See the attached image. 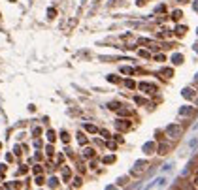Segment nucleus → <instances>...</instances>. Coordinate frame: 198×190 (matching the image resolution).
Returning <instances> with one entry per match:
<instances>
[{"instance_id":"13","label":"nucleus","mask_w":198,"mask_h":190,"mask_svg":"<svg viewBox=\"0 0 198 190\" xmlns=\"http://www.w3.org/2000/svg\"><path fill=\"white\" fill-rule=\"evenodd\" d=\"M78 141L81 143V145H85V143H87V137H85L83 134H78Z\"/></svg>"},{"instance_id":"32","label":"nucleus","mask_w":198,"mask_h":190,"mask_svg":"<svg viewBox=\"0 0 198 190\" xmlns=\"http://www.w3.org/2000/svg\"><path fill=\"white\" fill-rule=\"evenodd\" d=\"M192 8H194V12H198V0H196L194 4H192Z\"/></svg>"},{"instance_id":"36","label":"nucleus","mask_w":198,"mask_h":190,"mask_svg":"<svg viewBox=\"0 0 198 190\" xmlns=\"http://www.w3.org/2000/svg\"><path fill=\"white\" fill-rule=\"evenodd\" d=\"M196 184H198V175H196Z\"/></svg>"},{"instance_id":"11","label":"nucleus","mask_w":198,"mask_h":190,"mask_svg":"<svg viewBox=\"0 0 198 190\" xmlns=\"http://www.w3.org/2000/svg\"><path fill=\"white\" fill-rule=\"evenodd\" d=\"M83 156H85V158L94 156V151H93V149H85V151H83Z\"/></svg>"},{"instance_id":"1","label":"nucleus","mask_w":198,"mask_h":190,"mask_svg":"<svg viewBox=\"0 0 198 190\" xmlns=\"http://www.w3.org/2000/svg\"><path fill=\"white\" fill-rule=\"evenodd\" d=\"M166 134H168V137H172V139L179 137V134H181L179 124H168V126H166Z\"/></svg>"},{"instance_id":"8","label":"nucleus","mask_w":198,"mask_h":190,"mask_svg":"<svg viewBox=\"0 0 198 190\" xmlns=\"http://www.w3.org/2000/svg\"><path fill=\"white\" fill-rule=\"evenodd\" d=\"M172 62H174V64H181V62H183V56H181V55H174V56H172Z\"/></svg>"},{"instance_id":"3","label":"nucleus","mask_w":198,"mask_h":190,"mask_svg":"<svg viewBox=\"0 0 198 190\" xmlns=\"http://www.w3.org/2000/svg\"><path fill=\"white\" fill-rule=\"evenodd\" d=\"M140 89L144 90V92H147V94H151V92L157 90V87L155 85H149V83H140Z\"/></svg>"},{"instance_id":"26","label":"nucleus","mask_w":198,"mask_h":190,"mask_svg":"<svg viewBox=\"0 0 198 190\" xmlns=\"http://www.w3.org/2000/svg\"><path fill=\"white\" fill-rule=\"evenodd\" d=\"M125 85H126V87H128V89H134V81H130V79H128V81H126V83H125Z\"/></svg>"},{"instance_id":"14","label":"nucleus","mask_w":198,"mask_h":190,"mask_svg":"<svg viewBox=\"0 0 198 190\" xmlns=\"http://www.w3.org/2000/svg\"><path fill=\"white\" fill-rule=\"evenodd\" d=\"M176 34H177V36H183V34H185V27H177V28H176Z\"/></svg>"},{"instance_id":"37","label":"nucleus","mask_w":198,"mask_h":190,"mask_svg":"<svg viewBox=\"0 0 198 190\" xmlns=\"http://www.w3.org/2000/svg\"><path fill=\"white\" fill-rule=\"evenodd\" d=\"M9 2H15V0H9Z\"/></svg>"},{"instance_id":"31","label":"nucleus","mask_w":198,"mask_h":190,"mask_svg":"<svg viewBox=\"0 0 198 190\" xmlns=\"http://www.w3.org/2000/svg\"><path fill=\"white\" fill-rule=\"evenodd\" d=\"M42 171V166H34V173H40Z\"/></svg>"},{"instance_id":"17","label":"nucleus","mask_w":198,"mask_h":190,"mask_svg":"<svg viewBox=\"0 0 198 190\" xmlns=\"http://www.w3.org/2000/svg\"><path fill=\"white\" fill-rule=\"evenodd\" d=\"M57 184H59V181H57V179H49V186H51V188H55V186H57Z\"/></svg>"},{"instance_id":"27","label":"nucleus","mask_w":198,"mask_h":190,"mask_svg":"<svg viewBox=\"0 0 198 190\" xmlns=\"http://www.w3.org/2000/svg\"><path fill=\"white\" fill-rule=\"evenodd\" d=\"M121 72H123V74H132V72H134V70H132V68H123Z\"/></svg>"},{"instance_id":"18","label":"nucleus","mask_w":198,"mask_h":190,"mask_svg":"<svg viewBox=\"0 0 198 190\" xmlns=\"http://www.w3.org/2000/svg\"><path fill=\"white\" fill-rule=\"evenodd\" d=\"M47 139H49V141H55V132H53V130L47 132Z\"/></svg>"},{"instance_id":"24","label":"nucleus","mask_w":198,"mask_h":190,"mask_svg":"<svg viewBox=\"0 0 198 190\" xmlns=\"http://www.w3.org/2000/svg\"><path fill=\"white\" fill-rule=\"evenodd\" d=\"M189 171H191V164H189V166H187V168L183 169V173H181V175H183V177H185V175H189Z\"/></svg>"},{"instance_id":"20","label":"nucleus","mask_w":198,"mask_h":190,"mask_svg":"<svg viewBox=\"0 0 198 190\" xmlns=\"http://www.w3.org/2000/svg\"><path fill=\"white\" fill-rule=\"evenodd\" d=\"M119 104H117V102H111V104H110V109H119Z\"/></svg>"},{"instance_id":"12","label":"nucleus","mask_w":198,"mask_h":190,"mask_svg":"<svg viewBox=\"0 0 198 190\" xmlns=\"http://www.w3.org/2000/svg\"><path fill=\"white\" fill-rule=\"evenodd\" d=\"M181 17H183V13H181L179 9H176V12L172 13V19H176V21H177V19H181Z\"/></svg>"},{"instance_id":"7","label":"nucleus","mask_w":198,"mask_h":190,"mask_svg":"<svg viewBox=\"0 0 198 190\" xmlns=\"http://www.w3.org/2000/svg\"><path fill=\"white\" fill-rule=\"evenodd\" d=\"M192 113V107H189V105H185V107H181L179 109V115L181 117H187V115H191Z\"/></svg>"},{"instance_id":"28","label":"nucleus","mask_w":198,"mask_h":190,"mask_svg":"<svg viewBox=\"0 0 198 190\" xmlns=\"http://www.w3.org/2000/svg\"><path fill=\"white\" fill-rule=\"evenodd\" d=\"M74 186H81V179H74Z\"/></svg>"},{"instance_id":"25","label":"nucleus","mask_w":198,"mask_h":190,"mask_svg":"<svg viewBox=\"0 0 198 190\" xmlns=\"http://www.w3.org/2000/svg\"><path fill=\"white\" fill-rule=\"evenodd\" d=\"M113 160H115V156H106V158H104L106 164H110V162H113Z\"/></svg>"},{"instance_id":"21","label":"nucleus","mask_w":198,"mask_h":190,"mask_svg":"<svg viewBox=\"0 0 198 190\" xmlns=\"http://www.w3.org/2000/svg\"><path fill=\"white\" fill-rule=\"evenodd\" d=\"M172 168H174V164H172V162H170V164H166V166H164V168H162V171H170V169H172Z\"/></svg>"},{"instance_id":"29","label":"nucleus","mask_w":198,"mask_h":190,"mask_svg":"<svg viewBox=\"0 0 198 190\" xmlns=\"http://www.w3.org/2000/svg\"><path fill=\"white\" fill-rule=\"evenodd\" d=\"M47 15H49V17H55V9H53V8L47 9Z\"/></svg>"},{"instance_id":"23","label":"nucleus","mask_w":198,"mask_h":190,"mask_svg":"<svg viewBox=\"0 0 198 190\" xmlns=\"http://www.w3.org/2000/svg\"><path fill=\"white\" fill-rule=\"evenodd\" d=\"M108 79L111 81V83H117V81H119V79H117V75H108Z\"/></svg>"},{"instance_id":"38","label":"nucleus","mask_w":198,"mask_h":190,"mask_svg":"<svg viewBox=\"0 0 198 190\" xmlns=\"http://www.w3.org/2000/svg\"><path fill=\"white\" fill-rule=\"evenodd\" d=\"M196 34H198V30H196Z\"/></svg>"},{"instance_id":"33","label":"nucleus","mask_w":198,"mask_h":190,"mask_svg":"<svg viewBox=\"0 0 198 190\" xmlns=\"http://www.w3.org/2000/svg\"><path fill=\"white\" fill-rule=\"evenodd\" d=\"M136 2H138V6H144V4H145V0H136Z\"/></svg>"},{"instance_id":"6","label":"nucleus","mask_w":198,"mask_h":190,"mask_svg":"<svg viewBox=\"0 0 198 190\" xmlns=\"http://www.w3.org/2000/svg\"><path fill=\"white\" fill-rule=\"evenodd\" d=\"M153 151H155V143H153V141H149V143H145V145H144V152L151 155Z\"/></svg>"},{"instance_id":"15","label":"nucleus","mask_w":198,"mask_h":190,"mask_svg":"<svg viewBox=\"0 0 198 190\" xmlns=\"http://www.w3.org/2000/svg\"><path fill=\"white\" fill-rule=\"evenodd\" d=\"M85 130H87V132H93V134H94V132H96V126H93V124H85Z\"/></svg>"},{"instance_id":"9","label":"nucleus","mask_w":198,"mask_h":190,"mask_svg":"<svg viewBox=\"0 0 198 190\" xmlns=\"http://www.w3.org/2000/svg\"><path fill=\"white\" fill-rule=\"evenodd\" d=\"M164 184H166V179H157V181L153 183V184H149V186H164Z\"/></svg>"},{"instance_id":"22","label":"nucleus","mask_w":198,"mask_h":190,"mask_svg":"<svg viewBox=\"0 0 198 190\" xmlns=\"http://www.w3.org/2000/svg\"><path fill=\"white\" fill-rule=\"evenodd\" d=\"M60 139H62V141L66 143V141L70 139V137H68V134H66V132H62V134H60Z\"/></svg>"},{"instance_id":"2","label":"nucleus","mask_w":198,"mask_h":190,"mask_svg":"<svg viewBox=\"0 0 198 190\" xmlns=\"http://www.w3.org/2000/svg\"><path fill=\"white\" fill-rule=\"evenodd\" d=\"M145 168H147V162H145V160H138V162L134 164V169H132V173H141Z\"/></svg>"},{"instance_id":"5","label":"nucleus","mask_w":198,"mask_h":190,"mask_svg":"<svg viewBox=\"0 0 198 190\" xmlns=\"http://www.w3.org/2000/svg\"><path fill=\"white\" fill-rule=\"evenodd\" d=\"M117 128L119 130H128L130 128V121H117Z\"/></svg>"},{"instance_id":"16","label":"nucleus","mask_w":198,"mask_h":190,"mask_svg":"<svg viewBox=\"0 0 198 190\" xmlns=\"http://www.w3.org/2000/svg\"><path fill=\"white\" fill-rule=\"evenodd\" d=\"M196 145H198V139H196V137L189 141V147H191V149H196Z\"/></svg>"},{"instance_id":"19","label":"nucleus","mask_w":198,"mask_h":190,"mask_svg":"<svg viewBox=\"0 0 198 190\" xmlns=\"http://www.w3.org/2000/svg\"><path fill=\"white\" fill-rule=\"evenodd\" d=\"M62 177H64V179L70 177V169H68V168H62Z\"/></svg>"},{"instance_id":"34","label":"nucleus","mask_w":198,"mask_h":190,"mask_svg":"<svg viewBox=\"0 0 198 190\" xmlns=\"http://www.w3.org/2000/svg\"><path fill=\"white\" fill-rule=\"evenodd\" d=\"M194 87H198V74L194 75Z\"/></svg>"},{"instance_id":"35","label":"nucleus","mask_w":198,"mask_h":190,"mask_svg":"<svg viewBox=\"0 0 198 190\" xmlns=\"http://www.w3.org/2000/svg\"><path fill=\"white\" fill-rule=\"evenodd\" d=\"M192 49H194L196 53H198V43H194V45H192Z\"/></svg>"},{"instance_id":"30","label":"nucleus","mask_w":198,"mask_h":190,"mask_svg":"<svg viewBox=\"0 0 198 190\" xmlns=\"http://www.w3.org/2000/svg\"><path fill=\"white\" fill-rule=\"evenodd\" d=\"M4 173H6V166L2 164V166H0V175H4Z\"/></svg>"},{"instance_id":"4","label":"nucleus","mask_w":198,"mask_h":190,"mask_svg":"<svg viewBox=\"0 0 198 190\" xmlns=\"http://www.w3.org/2000/svg\"><path fill=\"white\" fill-rule=\"evenodd\" d=\"M181 94H183V98H187V100H192V98H194V90H192V89H183Z\"/></svg>"},{"instance_id":"10","label":"nucleus","mask_w":198,"mask_h":190,"mask_svg":"<svg viewBox=\"0 0 198 190\" xmlns=\"http://www.w3.org/2000/svg\"><path fill=\"white\" fill-rule=\"evenodd\" d=\"M168 151H170V145H164V143H162V145L159 147V155H166Z\"/></svg>"}]
</instances>
